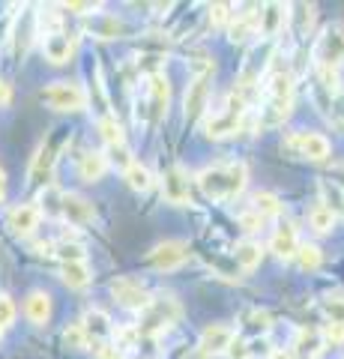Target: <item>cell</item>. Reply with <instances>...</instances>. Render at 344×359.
<instances>
[{"label": "cell", "instance_id": "cell-1", "mask_svg": "<svg viewBox=\"0 0 344 359\" xmlns=\"http://www.w3.org/2000/svg\"><path fill=\"white\" fill-rule=\"evenodd\" d=\"M246 180H249L246 165L242 162H225V165L204 168V171L198 174V186H201V192L209 201H231L246 189Z\"/></svg>", "mask_w": 344, "mask_h": 359}, {"label": "cell", "instance_id": "cell-2", "mask_svg": "<svg viewBox=\"0 0 344 359\" xmlns=\"http://www.w3.org/2000/svg\"><path fill=\"white\" fill-rule=\"evenodd\" d=\"M246 111H249V99L242 96L240 90H234V93L225 96V105H221V111H216V114H209L204 120V132L209 135V138H228V135L240 132Z\"/></svg>", "mask_w": 344, "mask_h": 359}, {"label": "cell", "instance_id": "cell-3", "mask_svg": "<svg viewBox=\"0 0 344 359\" xmlns=\"http://www.w3.org/2000/svg\"><path fill=\"white\" fill-rule=\"evenodd\" d=\"M312 57L317 69H338L344 60V25H326L320 30V36L315 39Z\"/></svg>", "mask_w": 344, "mask_h": 359}, {"label": "cell", "instance_id": "cell-4", "mask_svg": "<svg viewBox=\"0 0 344 359\" xmlns=\"http://www.w3.org/2000/svg\"><path fill=\"white\" fill-rule=\"evenodd\" d=\"M282 150L296 156V159L324 162V159H329L332 144H329L326 135H320V132H294V135H287V138L282 141Z\"/></svg>", "mask_w": 344, "mask_h": 359}, {"label": "cell", "instance_id": "cell-5", "mask_svg": "<svg viewBox=\"0 0 344 359\" xmlns=\"http://www.w3.org/2000/svg\"><path fill=\"white\" fill-rule=\"evenodd\" d=\"M177 318H180V302H177L174 297L150 299V306L144 309V320L138 323V332L141 335H156L162 330H168Z\"/></svg>", "mask_w": 344, "mask_h": 359}, {"label": "cell", "instance_id": "cell-6", "mask_svg": "<svg viewBox=\"0 0 344 359\" xmlns=\"http://www.w3.org/2000/svg\"><path fill=\"white\" fill-rule=\"evenodd\" d=\"M39 99L54 111H81L87 105V93L81 84H69V81H57L51 87L39 90Z\"/></svg>", "mask_w": 344, "mask_h": 359}, {"label": "cell", "instance_id": "cell-7", "mask_svg": "<svg viewBox=\"0 0 344 359\" xmlns=\"http://www.w3.org/2000/svg\"><path fill=\"white\" fill-rule=\"evenodd\" d=\"M188 243L183 240H165L159 243L156 249L150 252V266L159 269V273H174V269H180L186 261H188Z\"/></svg>", "mask_w": 344, "mask_h": 359}, {"label": "cell", "instance_id": "cell-8", "mask_svg": "<svg viewBox=\"0 0 344 359\" xmlns=\"http://www.w3.org/2000/svg\"><path fill=\"white\" fill-rule=\"evenodd\" d=\"M209 78H213V72L192 75V81H188L186 99H183V117H186V123H198L204 117L207 99H209Z\"/></svg>", "mask_w": 344, "mask_h": 359}, {"label": "cell", "instance_id": "cell-9", "mask_svg": "<svg viewBox=\"0 0 344 359\" xmlns=\"http://www.w3.org/2000/svg\"><path fill=\"white\" fill-rule=\"evenodd\" d=\"M162 195L168 204H177V207H186L192 204V189H188V177L180 165H171L168 171L162 177Z\"/></svg>", "mask_w": 344, "mask_h": 359}, {"label": "cell", "instance_id": "cell-10", "mask_svg": "<svg viewBox=\"0 0 344 359\" xmlns=\"http://www.w3.org/2000/svg\"><path fill=\"white\" fill-rule=\"evenodd\" d=\"M111 294L117 297L120 306H126V309H147L150 306V294H147V287H144L138 278H117V282H111Z\"/></svg>", "mask_w": 344, "mask_h": 359}, {"label": "cell", "instance_id": "cell-11", "mask_svg": "<svg viewBox=\"0 0 344 359\" xmlns=\"http://www.w3.org/2000/svg\"><path fill=\"white\" fill-rule=\"evenodd\" d=\"M287 15H291V6L287 4H266L261 6V21H258V36L273 39L279 36L287 25Z\"/></svg>", "mask_w": 344, "mask_h": 359}, {"label": "cell", "instance_id": "cell-12", "mask_svg": "<svg viewBox=\"0 0 344 359\" xmlns=\"http://www.w3.org/2000/svg\"><path fill=\"white\" fill-rule=\"evenodd\" d=\"M39 224V207L33 204H15L6 212V228L15 233V237H30Z\"/></svg>", "mask_w": 344, "mask_h": 359}, {"label": "cell", "instance_id": "cell-13", "mask_svg": "<svg viewBox=\"0 0 344 359\" xmlns=\"http://www.w3.org/2000/svg\"><path fill=\"white\" fill-rule=\"evenodd\" d=\"M234 339H237V332L231 327H225V323H209V327L201 332V347H198V351H204L207 356L225 353Z\"/></svg>", "mask_w": 344, "mask_h": 359}, {"label": "cell", "instance_id": "cell-14", "mask_svg": "<svg viewBox=\"0 0 344 359\" xmlns=\"http://www.w3.org/2000/svg\"><path fill=\"white\" fill-rule=\"evenodd\" d=\"M54 162H57L54 150L48 147V144H42V147L36 150V156H33V162H30L27 183H30V186H48V180H51V174H54Z\"/></svg>", "mask_w": 344, "mask_h": 359}, {"label": "cell", "instance_id": "cell-15", "mask_svg": "<svg viewBox=\"0 0 344 359\" xmlns=\"http://www.w3.org/2000/svg\"><path fill=\"white\" fill-rule=\"evenodd\" d=\"M42 51H46V57L51 63H66L75 54V42L63 30H51L42 36Z\"/></svg>", "mask_w": 344, "mask_h": 359}, {"label": "cell", "instance_id": "cell-16", "mask_svg": "<svg viewBox=\"0 0 344 359\" xmlns=\"http://www.w3.org/2000/svg\"><path fill=\"white\" fill-rule=\"evenodd\" d=\"M60 216H66L72 224H87V222H93L96 219V210L90 201H84L81 195H63L60 201Z\"/></svg>", "mask_w": 344, "mask_h": 359}, {"label": "cell", "instance_id": "cell-17", "mask_svg": "<svg viewBox=\"0 0 344 359\" xmlns=\"http://www.w3.org/2000/svg\"><path fill=\"white\" fill-rule=\"evenodd\" d=\"M168 99H171V87L156 72V75L150 78V99H147V108H150V120L153 123H159L165 117V111H168Z\"/></svg>", "mask_w": 344, "mask_h": 359}, {"label": "cell", "instance_id": "cell-18", "mask_svg": "<svg viewBox=\"0 0 344 359\" xmlns=\"http://www.w3.org/2000/svg\"><path fill=\"white\" fill-rule=\"evenodd\" d=\"M270 252H275L279 257H284V261H291V257H296L299 252V237H296V228L294 224H279L270 240Z\"/></svg>", "mask_w": 344, "mask_h": 359}, {"label": "cell", "instance_id": "cell-19", "mask_svg": "<svg viewBox=\"0 0 344 359\" xmlns=\"http://www.w3.org/2000/svg\"><path fill=\"white\" fill-rule=\"evenodd\" d=\"M25 314L30 323H36V327H46L51 320V297L46 290H30L27 299H25Z\"/></svg>", "mask_w": 344, "mask_h": 359}, {"label": "cell", "instance_id": "cell-20", "mask_svg": "<svg viewBox=\"0 0 344 359\" xmlns=\"http://www.w3.org/2000/svg\"><path fill=\"white\" fill-rule=\"evenodd\" d=\"M108 171V156L102 150H87L78 162V177L84 183H99Z\"/></svg>", "mask_w": 344, "mask_h": 359}, {"label": "cell", "instance_id": "cell-21", "mask_svg": "<svg viewBox=\"0 0 344 359\" xmlns=\"http://www.w3.org/2000/svg\"><path fill=\"white\" fill-rule=\"evenodd\" d=\"M258 21H261V6H254V13H237L231 18V39L234 42H246L252 36H258Z\"/></svg>", "mask_w": 344, "mask_h": 359}, {"label": "cell", "instance_id": "cell-22", "mask_svg": "<svg viewBox=\"0 0 344 359\" xmlns=\"http://www.w3.org/2000/svg\"><path fill=\"white\" fill-rule=\"evenodd\" d=\"M87 30H90L93 36H99V39H117V36H123L126 33V21L111 15V13H99V15H93L90 25H87Z\"/></svg>", "mask_w": 344, "mask_h": 359}, {"label": "cell", "instance_id": "cell-23", "mask_svg": "<svg viewBox=\"0 0 344 359\" xmlns=\"http://www.w3.org/2000/svg\"><path fill=\"white\" fill-rule=\"evenodd\" d=\"M60 276H63V282L69 285L72 290H84L87 285L93 282V273H90V266H87V261L63 264V266H60Z\"/></svg>", "mask_w": 344, "mask_h": 359}, {"label": "cell", "instance_id": "cell-24", "mask_svg": "<svg viewBox=\"0 0 344 359\" xmlns=\"http://www.w3.org/2000/svg\"><path fill=\"white\" fill-rule=\"evenodd\" d=\"M81 327L87 332V339H93L96 344H99V339H108V335H111V320L105 318V311H99V309H90L84 314Z\"/></svg>", "mask_w": 344, "mask_h": 359}, {"label": "cell", "instance_id": "cell-25", "mask_svg": "<svg viewBox=\"0 0 344 359\" xmlns=\"http://www.w3.org/2000/svg\"><path fill=\"white\" fill-rule=\"evenodd\" d=\"M320 347H324V339H320V332L317 330H303L299 332V339H296V353L294 359H317L320 353Z\"/></svg>", "mask_w": 344, "mask_h": 359}, {"label": "cell", "instance_id": "cell-26", "mask_svg": "<svg viewBox=\"0 0 344 359\" xmlns=\"http://www.w3.org/2000/svg\"><path fill=\"white\" fill-rule=\"evenodd\" d=\"M123 177H126L129 189H135V192H147V189L153 186V174H150V168H147V165H141L138 159L126 168Z\"/></svg>", "mask_w": 344, "mask_h": 359}, {"label": "cell", "instance_id": "cell-27", "mask_svg": "<svg viewBox=\"0 0 344 359\" xmlns=\"http://www.w3.org/2000/svg\"><path fill=\"white\" fill-rule=\"evenodd\" d=\"M234 257H237V264L242 269H254L261 264V257H263V249L258 243H252V240H242L237 243V249H234Z\"/></svg>", "mask_w": 344, "mask_h": 359}, {"label": "cell", "instance_id": "cell-28", "mask_svg": "<svg viewBox=\"0 0 344 359\" xmlns=\"http://www.w3.org/2000/svg\"><path fill=\"white\" fill-rule=\"evenodd\" d=\"M336 219H338V212H332L326 204H317L308 212V224H312V231H317V233H329L336 228Z\"/></svg>", "mask_w": 344, "mask_h": 359}, {"label": "cell", "instance_id": "cell-29", "mask_svg": "<svg viewBox=\"0 0 344 359\" xmlns=\"http://www.w3.org/2000/svg\"><path fill=\"white\" fill-rule=\"evenodd\" d=\"M99 132H102V138H105L108 147H120V144H126V138H123V126L117 123L114 114H105L102 120H99Z\"/></svg>", "mask_w": 344, "mask_h": 359}, {"label": "cell", "instance_id": "cell-30", "mask_svg": "<svg viewBox=\"0 0 344 359\" xmlns=\"http://www.w3.org/2000/svg\"><path fill=\"white\" fill-rule=\"evenodd\" d=\"M252 210L261 212L263 219H270V216H279V212H282V201L275 198L273 192H258V195H254V207Z\"/></svg>", "mask_w": 344, "mask_h": 359}, {"label": "cell", "instance_id": "cell-31", "mask_svg": "<svg viewBox=\"0 0 344 359\" xmlns=\"http://www.w3.org/2000/svg\"><path fill=\"white\" fill-rule=\"evenodd\" d=\"M291 9H296V13H291L287 18H294L296 33H299V36H305L308 27L315 25V6H312V4H296V6H291Z\"/></svg>", "mask_w": 344, "mask_h": 359}, {"label": "cell", "instance_id": "cell-32", "mask_svg": "<svg viewBox=\"0 0 344 359\" xmlns=\"http://www.w3.org/2000/svg\"><path fill=\"white\" fill-rule=\"evenodd\" d=\"M296 264H299V269H305V273H315V269L324 264V255H320L317 245H299Z\"/></svg>", "mask_w": 344, "mask_h": 359}, {"label": "cell", "instance_id": "cell-33", "mask_svg": "<svg viewBox=\"0 0 344 359\" xmlns=\"http://www.w3.org/2000/svg\"><path fill=\"white\" fill-rule=\"evenodd\" d=\"M63 347H69V351H81L87 347V332L81 323H72V327L63 330Z\"/></svg>", "mask_w": 344, "mask_h": 359}, {"label": "cell", "instance_id": "cell-34", "mask_svg": "<svg viewBox=\"0 0 344 359\" xmlns=\"http://www.w3.org/2000/svg\"><path fill=\"white\" fill-rule=\"evenodd\" d=\"M54 249H57L54 255H57L63 264H72V261H84V249H81L78 243H69V240H63V243H57V245H54Z\"/></svg>", "mask_w": 344, "mask_h": 359}, {"label": "cell", "instance_id": "cell-35", "mask_svg": "<svg viewBox=\"0 0 344 359\" xmlns=\"http://www.w3.org/2000/svg\"><path fill=\"white\" fill-rule=\"evenodd\" d=\"M324 314L329 318V323H344V297L324 299Z\"/></svg>", "mask_w": 344, "mask_h": 359}, {"label": "cell", "instance_id": "cell-36", "mask_svg": "<svg viewBox=\"0 0 344 359\" xmlns=\"http://www.w3.org/2000/svg\"><path fill=\"white\" fill-rule=\"evenodd\" d=\"M13 320H15V302H13V297L0 294V332L13 327Z\"/></svg>", "mask_w": 344, "mask_h": 359}, {"label": "cell", "instance_id": "cell-37", "mask_svg": "<svg viewBox=\"0 0 344 359\" xmlns=\"http://www.w3.org/2000/svg\"><path fill=\"white\" fill-rule=\"evenodd\" d=\"M60 201H63V192H57V189H51V186H46V195H42V210L48 212V216H60ZM39 210V212H42Z\"/></svg>", "mask_w": 344, "mask_h": 359}, {"label": "cell", "instance_id": "cell-38", "mask_svg": "<svg viewBox=\"0 0 344 359\" xmlns=\"http://www.w3.org/2000/svg\"><path fill=\"white\" fill-rule=\"evenodd\" d=\"M231 4H213L209 6V21H213V25H231V18H234V13H231Z\"/></svg>", "mask_w": 344, "mask_h": 359}, {"label": "cell", "instance_id": "cell-39", "mask_svg": "<svg viewBox=\"0 0 344 359\" xmlns=\"http://www.w3.org/2000/svg\"><path fill=\"white\" fill-rule=\"evenodd\" d=\"M320 339L326 344H344V323H326V327L320 330Z\"/></svg>", "mask_w": 344, "mask_h": 359}, {"label": "cell", "instance_id": "cell-40", "mask_svg": "<svg viewBox=\"0 0 344 359\" xmlns=\"http://www.w3.org/2000/svg\"><path fill=\"white\" fill-rule=\"evenodd\" d=\"M225 353H228V359H252V347L246 339H234Z\"/></svg>", "mask_w": 344, "mask_h": 359}, {"label": "cell", "instance_id": "cell-41", "mask_svg": "<svg viewBox=\"0 0 344 359\" xmlns=\"http://www.w3.org/2000/svg\"><path fill=\"white\" fill-rule=\"evenodd\" d=\"M246 320H249V327H252L254 332H263V330H270V314H266V311H261V309L249 311V314H246Z\"/></svg>", "mask_w": 344, "mask_h": 359}, {"label": "cell", "instance_id": "cell-42", "mask_svg": "<svg viewBox=\"0 0 344 359\" xmlns=\"http://www.w3.org/2000/svg\"><path fill=\"white\" fill-rule=\"evenodd\" d=\"M261 224H263V216H261V212H254V210H249V212H242V216H240V228L249 231V233L261 231Z\"/></svg>", "mask_w": 344, "mask_h": 359}, {"label": "cell", "instance_id": "cell-43", "mask_svg": "<svg viewBox=\"0 0 344 359\" xmlns=\"http://www.w3.org/2000/svg\"><path fill=\"white\" fill-rule=\"evenodd\" d=\"M96 359H123V353H120L117 347L99 341V344H96Z\"/></svg>", "mask_w": 344, "mask_h": 359}, {"label": "cell", "instance_id": "cell-44", "mask_svg": "<svg viewBox=\"0 0 344 359\" xmlns=\"http://www.w3.org/2000/svg\"><path fill=\"white\" fill-rule=\"evenodd\" d=\"M63 9H66V13L87 15V13H93V9H99V6H93V4H63Z\"/></svg>", "mask_w": 344, "mask_h": 359}, {"label": "cell", "instance_id": "cell-45", "mask_svg": "<svg viewBox=\"0 0 344 359\" xmlns=\"http://www.w3.org/2000/svg\"><path fill=\"white\" fill-rule=\"evenodd\" d=\"M6 195V174H4V168H0V201H4Z\"/></svg>", "mask_w": 344, "mask_h": 359}, {"label": "cell", "instance_id": "cell-46", "mask_svg": "<svg viewBox=\"0 0 344 359\" xmlns=\"http://www.w3.org/2000/svg\"><path fill=\"white\" fill-rule=\"evenodd\" d=\"M6 99H9V87H6L4 81H0V105H4V102H6Z\"/></svg>", "mask_w": 344, "mask_h": 359}, {"label": "cell", "instance_id": "cell-47", "mask_svg": "<svg viewBox=\"0 0 344 359\" xmlns=\"http://www.w3.org/2000/svg\"><path fill=\"white\" fill-rule=\"evenodd\" d=\"M270 359H294V353H287V351H273Z\"/></svg>", "mask_w": 344, "mask_h": 359}, {"label": "cell", "instance_id": "cell-48", "mask_svg": "<svg viewBox=\"0 0 344 359\" xmlns=\"http://www.w3.org/2000/svg\"><path fill=\"white\" fill-rule=\"evenodd\" d=\"M186 359H209V356H207V353H204V351H192V353H188V356H186Z\"/></svg>", "mask_w": 344, "mask_h": 359}]
</instances>
